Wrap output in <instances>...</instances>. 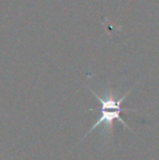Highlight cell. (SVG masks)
Here are the masks:
<instances>
[{
  "instance_id": "1",
  "label": "cell",
  "mask_w": 159,
  "mask_h": 160,
  "mask_svg": "<svg viewBox=\"0 0 159 160\" xmlns=\"http://www.w3.org/2000/svg\"><path fill=\"white\" fill-rule=\"evenodd\" d=\"M88 111H99L100 112V118L98 119L97 122H96L95 124L93 125V127L89 128L88 132H87L86 134L84 135V137H86L87 135H88L89 133L92 132V131H94L95 128H97L100 124H105V128H106L107 132L109 131V134H112L113 122H115L116 120L119 121V122H121L125 128H127V130H130L131 132L134 133V131L132 130V128H130L129 125H127V123L125 122V121L123 120L122 118H121L120 113L122 111H136V110H134V109H117V110H110V109H89ZM84 137H83V138H84Z\"/></svg>"
}]
</instances>
